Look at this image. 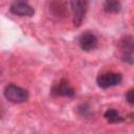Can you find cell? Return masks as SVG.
<instances>
[{
    "instance_id": "obj_8",
    "label": "cell",
    "mask_w": 134,
    "mask_h": 134,
    "mask_svg": "<svg viewBox=\"0 0 134 134\" xmlns=\"http://www.w3.org/2000/svg\"><path fill=\"white\" fill-rule=\"evenodd\" d=\"M103 8L108 14H118L121 10L120 0H105Z\"/></svg>"
},
{
    "instance_id": "obj_10",
    "label": "cell",
    "mask_w": 134,
    "mask_h": 134,
    "mask_svg": "<svg viewBox=\"0 0 134 134\" xmlns=\"http://www.w3.org/2000/svg\"><path fill=\"white\" fill-rule=\"evenodd\" d=\"M126 100L130 105H134V88H132L126 92Z\"/></svg>"
},
{
    "instance_id": "obj_3",
    "label": "cell",
    "mask_w": 134,
    "mask_h": 134,
    "mask_svg": "<svg viewBox=\"0 0 134 134\" xmlns=\"http://www.w3.org/2000/svg\"><path fill=\"white\" fill-rule=\"evenodd\" d=\"M72 12V23L74 27H80L88 10V0H69Z\"/></svg>"
},
{
    "instance_id": "obj_11",
    "label": "cell",
    "mask_w": 134,
    "mask_h": 134,
    "mask_svg": "<svg viewBox=\"0 0 134 134\" xmlns=\"http://www.w3.org/2000/svg\"><path fill=\"white\" fill-rule=\"evenodd\" d=\"M79 112L81 113V115H83L85 117H88L89 114H90V109L87 105H81L79 107Z\"/></svg>"
},
{
    "instance_id": "obj_1",
    "label": "cell",
    "mask_w": 134,
    "mask_h": 134,
    "mask_svg": "<svg viewBox=\"0 0 134 134\" xmlns=\"http://www.w3.org/2000/svg\"><path fill=\"white\" fill-rule=\"evenodd\" d=\"M120 60L127 64H134V36L126 35L117 42Z\"/></svg>"
},
{
    "instance_id": "obj_9",
    "label": "cell",
    "mask_w": 134,
    "mask_h": 134,
    "mask_svg": "<svg viewBox=\"0 0 134 134\" xmlns=\"http://www.w3.org/2000/svg\"><path fill=\"white\" fill-rule=\"evenodd\" d=\"M104 117L110 124H119L125 119L115 109H108L104 113Z\"/></svg>"
},
{
    "instance_id": "obj_7",
    "label": "cell",
    "mask_w": 134,
    "mask_h": 134,
    "mask_svg": "<svg viewBox=\"0 0 134 134\" xmlns=\"http://www.w3.org/2000/svg\"><path fill=\"white\" fill-rule=\"evenodd\" d=\"M52 93L58 96L72 97L74 95V89L70 86L69 82L66 79H62L57 85L52 87Z\"/></svg>"
},
{
    "instance_id": "obj_4",
    "label": "cell",
    "mask_w": 134,
    "mask_h": 134,
    "mask_svg": "<svg viewBox=\"0 0 134 134\" xmlns=\"http://www.w3.org/2000/svg\"><path fill=\"white\" fill-rule=\"evenodd\" d=\"M122 75L119 72H104L97 75L96 84L100 89H108L121 83Z\"/></svg>"
},
{
    "instance_id": "obj_2",
    "label": "cell",
    "mask_w": 134,
    "mask_h": 134,
    "mask_svg": "<svg viewBox=\"0 0 134 134\" xmlns=\"http://www.w3.org/2000/svg\"><path fill=\"white\" fill-rule=\"evenodd\" d=\"M4 97L14 104H22L28 99V91L15 84H8L3 90Z\"/></svg>"
},
{
    "instance_id": "obj_5",
    "label": "cell",
    "mask_w": 134,
    "mask_h": 134,
    "mask_svg": "<svg viewBox=\"0 0 134 134\" xmlns=\"http://www.w3.org/2000/svg\"><path fill=\"white\" fill-rule=\"evenodd\" d=\"M77 42H79L80 48L85 52H89V51L94 50L98 44L97 37L92 31H88V30L84 31L80 35Z\"/></svg>"
},
{
    "instance_id": "obj_6",
    "label": "cell",
    "mask_w": 134,
    "mask_h": 134,
    "mask_svg": "<svg viewBox=\"0 0 134 134\" xmlns=\"http://www.w3.org/2000/svg\"><path fill=\"white\" fill-rule=\"evenodd\" d=\"M12 14L21 17H31L35 14V9L25 0H15L9 7Z\"/></svg>"
}]
</instances>
